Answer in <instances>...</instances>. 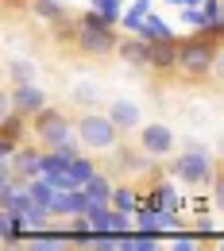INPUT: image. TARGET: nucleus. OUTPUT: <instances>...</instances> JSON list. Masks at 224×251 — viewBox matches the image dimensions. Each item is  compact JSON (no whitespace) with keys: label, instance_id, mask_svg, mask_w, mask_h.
Returning <instances> with one entry per match:
<instances>
[{"label":"nucleus","instance_id":"nucleus-1","mask_svg":"<svg viewBox=\"0 0 224 251\" xmlns=\"http://www.w3.org/2000/svg\"><path fill=\"white\" fill-rule=\"evenodd\" d=\"M166 170H170V178H174V182H182L186 189H201V186H213V178H217L221 162L213 158V151H209L205 143L190 139L182 151H174V155H170Z\"/></svg>","mask_w":224,"mask_h":251},{"label":"nucleus","instance_id":"nucleus-2","mask_svg":"<svg viewBox=\"0 0 224 251\" xmlns=\"http://www.w3.org/2000/svg\"><path fill=\"white\" fill-rule=\"evenodd\" d=\"M217 47H221V39H209V35H201V31L182 35V50H178V70H174V74H182V77H190V81L213 77Z\"/></svg>","mask_w":224,"mask_h":251},{"label":"nucleus","instance_id":"nucleus-3","mask_svg":"<svg viewBox=\"0 0 224 251\" xmlns=\"http://www.w3.org/2000/svg\"><path fill=\"white\" fill-rule=\"evenodd\" d=\"M77 139L85 143V151H93V155H108V151L120 143V127L112 124L108 112L81 108V116H77Z\"/></svg>","mask_w":224,"mask_h":251},{"label":"nucleus","instance_id":"nucleus-4","mask_svg":"<svg viewBox=\"0 0 224 251\" xmlns=\"http://www.w3.org/2000/svg\"><path fill=\"white\" fill-rule=\"evenodd\" d=\"M31 135H35V143H43V147H62L70 139H77V120L66 116L62 108L47 104L43 112L31 116Z\"/></svg>","mask_w":224,"mask_h":251},{"label":"nucleus","instance_id":"nucleus-5","mask_svg":"<svg viewBox=\"0 0 224 251\" xmlns=\"http://www.w3.org/2000/svg\"><path fill=\"white\" fill-rule=\"evenodd\" d=\"M81 24V20H77ZM77 54H89V58H112L116 47H120V35L116 27H100V24H81L77 31Z\"/></svg>","mask_w":224,"mask_h":251},{"label":"nucleus","instance_id":"nucleus-6","mask_svg":"<svg viewBox=\"0 0 224 251\" xmlns=\"http://www.w3.org/2000/svg\"><path fill=\"white\" fill-rule=\"evenodd\" d=\"M139 147H143L151 158H170L174 151H178V135H174V127H170V124L151 120V124L139 127Z\"/></svg>","mask_w":224,"mask_h":251},{"label":"nucleus","instance_id":"nucleus-7","mask_svg":"<svg viewBox=\"0 0 224 251\" xmlns=\"http://www.w3.org/2000/svg\"><path fill=\"white\" fill-rule=\"evenodd\" d=\"M27 131H31V116H24V112H4L0 116V155H16L20 147H24V139H27Z\"/></svg>","mask_w":224,"mask_h":251},{"label":"nucleus","instance_id":"nucleus-8","mask_svg":"<svg viewBox=\"0 0 224 251\" xmlns=\"http://www.w3.org/2000/svg\"><path fill=\"white\" fill-rule=\"evenodd\" d=\"M8 97H12V108L16 112H24V116H35V112H43L50 100L47 93L35 85V81H20V85H8Z\"/></svg>","mask_w":224,"mask_h":251},{"label":"nucleus","instance_id":"nucleus-9","mask_svg":"<svg viewBox=\"0 0 224 251\" xmlns=\"http://www.w3.org/2000/svg\"><path fill=\"white\" fill-rule=\"evenodd\" d=\"M178 50H182V39H159V43H151L147 70H155V74H174V70H178Z\"/></svg>","mask_w":224,"mask_h":251},{"label":"nucleus","instance_id":"nucleus-10","mask_svg":"<svg viewBox=\"0 0 224 251\" xmlns=\"http://www.w3.org/2000/svg\"><path fill=\"white\" fill-rule=\"evenodd\" d=\"M108 116H112V124L120 127V135H128V131H139V127H143V112H139V104L128 100V97H116V100L108 104Z\"/></svg>","mask_w":224,"mask_h":251},{"label":"nucleus","instance_id":"nucleus-11","mask_svg":"<svg viewBox=\"0 0 224 251\" xmlns=\"http://www.w3.org/2000/svg\"><path fill=\"white\" fill-rule=\"evenodd\" d=\"M116 54H120V62L135 66V70H147V58H151V43L143 39V35H124L120 39V47H116Z\"/></svg>","mask_w":224,"mask_h":251},{"label":"nucleus","instance_id":"nucleus-12","mask_svg":"<svg viewBox=\"0 0 224 251\" xmlns=\"http://www.w3.org/2000/svg\"><path fill=\"white\" fill-rule=\"evenodd\" d=\"M85 209H89L85 189H58V197H54V205H50L54 220H70V217H77V213H85Z\"/></svg>","mask_w":224,"mask_h":251},{"label":"nucleus","instance_id":"nucleus-13","mask_svg":"<svg viewBox=\"0 0 224 251\" xmlns=\"http://www.w3.org/2000/svg\"><path fill=\"white\" fill-rule=\"evenodd\" d=\"M12 158V166H16V174H20V182H27V178H39L43 174V143L39 147H20L16 155H8Z\"/></svg>","mask_w":224,"mask_h":251},{"label":"nucleus","instance_id":"nucleus-14","mask_svg":"<svg viewBox=\"0 0 224 251\" xmlns=\"http://www.w3.org/2000/svg\"><path fill=\"white\" fill-rule=\"evenodd\" d=\"M27 240V228L16 213H0V248H20Z\"/></svg>","mask_w":224,"mask_h":251},{"label":"nucleus","instance_id":"nucleus-15","mask_svg":"<svg viewBox=\"0 0 224 251\" xmlns=\"http://www.w3.org/2000/svg\"><path fill=\"white\" fill-rule=\"evenodd\" d=\"M151 12H155V0H131L128 8H124V20H120V31H139V24H143V20H147V16H151Z\"/></svg>","mask_w":224,"mask_h":251},{"label":"nucleus","instance_id":"nucleus-16","mask_svg":"<svg viewBox=\"0 0 224 251\" xmlns=\"http://www.w3.org/2000/svg\"><path fill=\"white\" fill-rule=\"evenodd\" d=\"M135 35H143L147 43H159V39H178V35H174V27H170V24L162 20L159 12H151V16H147V20L139 24V31H135Z\"/></svg>","mask_w":224,"mask_h":251},{"label":"nucleus","instance_id":"nucleus-17","mask_svg":"<svg viewBox=\"0 0 224 251\" xmlns=\"http://www.w3.org/2000/svg\"><path fill=\"white\" fill-rule=\"evenodd\" d=\"M81 189H85V197H89L93 205H112V189H116V186L108 182V174H100V170H97Z\"/></svg>","mask_w":224,"mask_h":251},{"label":"nucleus","instance_id":"nucleus-18","mask_svg":"<svg viewBox=\"0 0 224 251\" xmlns=\"http://www.w3.org/2000/svg\"><path fill=\"white\" fill-rule=\"evenodd\" d=\"M27 8H31L43 24H58V20L70 16V8H66L62 0H27Z\"/></svg>","mask_w":224,"mask_h":251},{"label":"nucleus","instance_id":"nucleus-19","mask_svg":"<svg viewBox=\"0 0 224 251\" xmlns=\"http://www.w3.org/2000/svg\"><path fill=\"white\" fill-rule=\"evenodd\" d=\"M155 193H159V205H162V209H170V213H182V209H186V197L174 189V182H170V178L155 182Z\"/></svg>","mask_w":224,"mask_h":251},{"label":"nucleus","instance_id":"nucleus-20","mask_svg":"<svg viewBox=\"0 0 224 251\" xmlns=\"http://www.w3.org/2000/svg\"><path fill=\"white\" fill-rule=\"evenodd\" d=\"M27 189H31V197H35V205H54V197H58V189L50 186V178L47 174H39V178H27Z\"/></svg>","mask_w":224,"mask_h":251},{"label":"nucleus","instance_id":"nucleus-21","mask_svg":"<svg viewBox=\"0 0 224 251\" xmlns=\"http://www.w3.org/2000/svg\"><path fill=\"white\" fill-rule=\"evenodd\" d=\"M35 81V62L31 58H8V85Z\"/></svg>","mask_w":224,"mask_h":251},{"label":"nucleus","instance_id":"nucleus-22","mask_svg":"<svg viewBox=\"0 0 224 251\" xmlns=\"http://www.w3.org/2000/svg\"><path fill=\"white\" fill-rule=\"evenodd\" d=\"M139 197H143V193H139L135 186H124V182H120V186L112 189V209H128V213H135V209H139Z\"/></svg>","mask_w":224,"mask_h":251},{"label":"nucleus","instance_id":"nucleus-23","mask_svg":"<svg viewBox=\"0 0 224 251\" xmlns=\"http://www.w3.org/2000/svg\"><path fill=\"white\" fill-rule=\"evenodd\" d=\"M70 174H74V182L77 186H85L89 178L97 174V162H93V151H85V155H77L74 162H70Z\"/></svg>","mask_w":224,"mask_h":251},{"label":"nucleus","instance_id":"nucleus-24","mask_svg":"<svg viewBox=\"0 0 224 251\" xmlns=\"http://www.w3.org/2000/svg\"><path fill=\"white\" fill-rule=\"evenodd\" d=\"M89 8H97L108 24H116L120 27V20H124V8H128V0H89Z\"/></svg>","mask_w":224,"mask_h":251},{"label":"nucleus","instance_id":"nucleus-25","mask_svg":"<svg viewBox=\"0 0 224 251\" xmlns=\"http://www.w3.org/2000/svg\"><path fill=\"white\" fill-rule=\"evenodd\" d=\"M47 27H50L54 43H77V31H81V24H74V16H66L58 24H47Z\"/></svg>","mask_w":224,"mask_h":251},{"label":"nucleus","instance_id":"nucleus-26","mask_svg":"<svg viewBox=\"0 0 224 251\" xmlns=\"http://www.w3.org/2000/svg\"><path fill=\"white\" fill-rule=\"evenodd\" d=\"M74 100H77L81 108H93L97 100H100V85H97V81H77V85H74Z\"/></svg>","mask_w":224,"mask_h":251},{"label":"nucleus","instance_id":"nucleus-27","mask_svg":"<svg viewBox=\"0 0 224 251\" xmlns=\"http://www.w3.org/2000/svg\"><path fill=\"white\" fill-rule=\"evenodd\" d=\"M85 213H89L93 232H108V228H112V205H93V201H89V209H85Z\"/></svg>","mask_w":224,"mask_h":251},{"label":"nucleus","instance_id":"nucleus-28","mask_svg":"<svg viewBox=\"0 0 224 251\" xmlns=\"http://www.w3.org/2000/svg\"><path fill=\"white\" fill-rule=\"evenodd\" d=\"M182 12V24L190 27V31H197L201 24H205V8H197V4H186V8H178Z\"/></svg>","mask_w":224,"mask_h":251},{"label":"nucleus","instance_id":"nucleus-29","mask_svg":"<svg viewBox=\"0 0 224 251\" xmlns=\"http://www.w3.org/2000/svg\"><path fill=\"white\" fill-rule=\"evenodd\" d=\"M213 209H217V213H224V166L221 170H217V178H213Z\"/></svg>","mask_w":224,"mask_h":251},{"label":"nucleus","instance_id":"nucleus-30","mask_svg":"<svg viewBox=\"0 0 224 251\" xmlns=\"http://www.w3.org/2000/svg\"><path fill=\"white\" fill-rule=\"evenodd\" d=\"M170 248H174V251H197V240H193V236H186V232H174Z\"/></svg>","mask_w":224,"mask_h":251},{"label":"nucleus","instance_id":"nucleus-31","mask_svg":"<svg viewBox=\"0 0 224 251\" xmlns=\"http://www.w3.org/2000/svg\"><path fill=\"white\" fill-rule=\"evenodd\" d=\"M201 35H209V39H224V20H205L201 27H197Z\"/></svg>","mask_w":224,"mask_h":251},{"label":"nucleus","instance_id":"nucleus-32","mask_svg":"<svg viewBox=\"0 0 224 251\" xmlns=\"http://www.w3.org/2000/svg\"><path fill=\"white\" fill-rule=\"evenodd\" d=\"M205 20H224V0H205Z\"/></svg>","mask_w":224,"mask_h":251},{"label":"nucleus","instance_id":"nucleus-33","mask_svg":"<svg viewBox=\"0 0 224 251\" xmlns=\"http://www.w3.org/2000/svg\"><path fill=\"white\" fill-rule=\"evenodd\" d=\"M213 81H221V85H224V39H221V47H217V62H213Z\"/></svg>","mask_w":224,"mask_h":251},{"label":"nucleus","instance_id":"nucleus-34","mask_svg":"<svg viewBox=\"0 0 224 251\" xmlns=\"http://www.w3.org/2000/svg\"><path fill=\"white\" fill-rule=\"evenodd\" d=\"M193 228H197V232H205V236H217V224H213V217H209V213H201Z\"/></svg>","mask_w":224,"mask_h":251},{"label":"nucleus","instance_id":"nucleus-35","mask_svg":"<svg viewBox=\"0 0 224 251\" xmlns=\"http://www.w3.org/2000/svg\"><path fill=\"white\" fill-rule=\"evenodd\" d=\"M166 4H174V8H186V4H190V0H166Z\"/></svg>","mask_w":224,"mask_h":251},{"label":"nucleus","instance_id":"nucleus-36","mask_svg":"<svg viewBox=\"0 0 224 251\" xmlns=\"http://www.w3.org/2000/svg\"><path fill=\"white\" fill-rule=\"evenodd\" d=\"M190 4H197V8H201V4H205V0H190Z\"/></svg>","mask_w":224,"mask_h":251},{"label":"nucleus","instance_id":"nucleus-37","mask_svg":"<svg viewBox=\"0 0 224 251\" xmlns=\"http://www.w3.org/2000/svg\"><path fill=\"white\" fill-rule=\"evenodd\" d=\"M4 4H8V8H12V4H16V0H4Z\"/></svg>","mask_w":224,"mask_h":251},{"label":"nucleus","instance_id":"nucleus-38","mask_svg":"<svg viewBox=\"0 0 224 251\" xmlns=\"http://www.w3.org/2000/svg\"><path fill=\"white\" fill-rule=\"evenodd\" d=\"M221 248H224V244H221Z\"/></svg>","mask_w":224,"mask_h":251}]
</instances>
